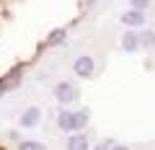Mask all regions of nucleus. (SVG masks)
<instances>
[{
    "label": "nucleus",
    "mask_w": 155,
    "mask_h": 150,
    "mask_svg": "<svg viewBox=\"0 0 155 150\" xmlns=\"http://www.w3.org/2000/svg\"><path fill=\"white\" fill-rule=\"evenodd\" d=\"M147 3H150V0H132V5L137 8V11H142V8H147Z\"/></svg>",
    "instance_id": "423d86ee"
},
{
    "label": "nucleus",
    "mask_w": 155,
    "mask_h": 150,
    "mask_svg": "<svg viewBox=\"0 0 155 150\" xmlns=\"http://www.w3.org/2000/svg\"><path fill=\"white\" fill-rule=\"evenodd\" d=\"M0 150H8V148H3V145H0Z\"/></svg>",
    "instance_id": "6e6552de"
},
{
    "label": "nucleus",
    "mask_w": 155,
    "mask_h": 150,
    "mask_svg": "<svg viewBox=\"0 0 155 150\" xmlns=\"http://www.w3.org/2000/svg\"><path fill=\"white\" fill-rule=\"evenodd\" d=\"M70 150H85V137H72L70 140Z\"/></svg>",
    "instance_id": "20e7f679"
},
{
    "label": "nucleus",
    "mask_w": 155,
    "mask_h": 150,
    "mask_svg": "<svg viewBox=\"0 0 155 150\" xmlns=\"http://www.w3.org/2000/svg\"><path fill=\"white\" fill-rule=\"evenodd\" d=\"M127 26H142L145 23V16L140 11H129V13H124V18H122Z\"/></svg>",
    "instance_id": "f03ea898"
},
{
    "label": "nucleus",
    "mask_w": 155,
    "mask_h": 150,
    "mask_svg": "<svg viewBox=\"0 0 155 150\" xmlns=\"http://www.w3.org/2000/svg\"><path fill=\"white\" fill-rule=\"evenodd\" d=\"M36 117H39V111H36V109L26 111V114H23V124H36Z\"/></svg>",
    "instance_id": "39448f33"
},
{
    "label": "nucleus",
    "mask_w": 155,
    "mask_h": 150,
    "mask_svg": "<svg viewBox=\"0 0 155 150\" xmlns=\"http://www.w3.org/2000/svg\"><path fill=\"white\" fill-rule=\"evenodd\" d=\"M114 150H127V148H114Z\"/></svg>",
    "instance_id": "0eeeda50"
},
{
    "label": "nucleus",
    "mask_w": 155,
    "mask_h": 150,
    "mask_svg": "<svg viewBox=\"0 0 155 150\" xmlns=\"http://www.w3.org/2000/svg\"><path fill=\"white\" fill-rule=\"evenodd\" d=\"M122 44H124V49H134V47L140 44V39H137V34H124V39H122Z\"/></svg>",
    "instance_id": "7ed1b4c3"
},
{
    "label": "nucleus",
    "mask_w": 155,
    "mask_h": 150,
    "mask_svg": "<svg viewBox=\"0 0 155 150\" xmlns=\"http://www.w3.org/2000/svg\"><path fill=\"white\" fill-rule=\"evenodd\" d=\"M75 72L78 75H91V72H93V60H91V57H80V60L75 62Z\"/></svg>",
    "instance_id": "f257e3e1"
}]
</instances>
